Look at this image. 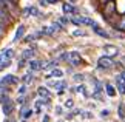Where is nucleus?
<instances>
[{
    "mask_svg": "<svg viewBox=\"0 0 125 122\" xmlns=\"http://www.w3.org/2000/svg\"><path fill=\"white\" fill-rule=\"evenodd\" d=\"M93 30H94L96 34H99V36H102V37H108V33H107V31H104L102 28L97 26V25H94V26H93Z\"/></svg>",
    "mask_w": 125,
    "mask_h": 122,
    "instance_id": "ddd939ff",
    "label": "nucleus"
},
{
    "mask_svg": "<svg viewBox=\"0 0 125 122\" xmlns=\"http://www.w3.org/2000/svg\"><path fill=\"white\" fill-rule=\"evenodd\" d=\"M79 20H80L82 25H90V26H94L96 25V23L91 20V19H88V17H79Z\"/></svg>",
    "mask_w": 125,
    "mask_h": 122,
    "instance_id": "dca6fc26",
    "label": "nucleus"
},
{
    "mask_svg": "<svg viewBox=\"0 0 125 122\" xmlns=\"http://www.w3.org/2000/svg\"><path fill=\"white\" fill-rule=\"evenodd\" d=\"M60 23H62V25H65V23H68V19L62 17V19H60Z\"/></svg>",
    "mask_w": 125,
    "mask_h": 122,
    "instance_id": "c756f323",
    "label": "nucleus"
},
{
    "mask_svg": "<svg viewBox=\"0 0 125 122\" xmlns=\"http://www.w3.org/2000/svg\"><path fill=\"white\" fill-rule=\"evenodd\" d=\"M97 65H99V68L107 70V68H111V67L114 65V62H113V59H111L110 56H102V57H99Z\"/></svg>",
    "mask_w": 125,
    "mask_h": 122,
    "instance_id": "7ed1b4c3",
    "label": "nucleus"
},
{
    "mask_svg": "<svg viewBox=\"0 0 125 122\" xmlns=\"http://www.w3.org/2000/svg\"><path fill=\"white\" fill-rule=\"evenodd\" d=\"M100 5H105V3H108V2H113V0H99Z\"/></svg>",
    "mask_w": 125,
    "mask_h": 122,
    "instance_id": "473e14b6",
    "label": "nucleus"
},
{
    "mask_svg": "<svg viewBox=\"0 0 125 122\" xmlns=\"http://www.w3.org/2000/svg\"><path fill=\"white\" fill-rule=\"evenodd\" d=\"M82 79H83V76H82V74H76V76H74V80H77V82H80Z\"/></svg>",
    "mask_w": 125,
    "mask_h": 122,
    "instance_id": "bb28decb",
    "label": "nucleus"
},
{
    "mask_svg": "<svg viewBox=\"0 0 125 122\" xmlns=\"http://www.w3.org/2000/svg\"><path fill=\"white\" fill-rule=\"evenodd\" d=\"M71 22H73L74 25H82V23H80V20H79V17H77V19H71Z\"/></svg>",
    "mask_w": 125,
    "mask_h": 122,
    "instance_id": "cd10ccee",
    "label": "nucleus"
},
{
    "mask_svg": "<svg viewBox=\"0 0 125 122\" xmlns=\"http://www.w3.org/2000/svg\"><path fill=\"white\" fill-rule=\"evenodd\" d=\"M73 36H76V37H77V36H85V31H82V30H76V31L73 33Z\"/></svg>",
    "mask_w": 125,
    "mask_h": 122,
    "instance_id": "393cba45",
    "label": "nucleus"
},
{
    "mask_svg": "<svg viewBox=\"0 0 125 122\" xmlns=\"http://www.w3.org/2000/svg\"><path fill=\"white\" fill-rule=\"evenodd\" d=\"M73 105H74V102L71 100V99H68V100L65 102V107H66V108H71V107H73Z\"/></svg>",
    "mask_w": 125,
    "mask_h": 122,
    "instance_id": "a878e982",
    "label": "nucleus"
},
{
    "mask_svg": "<svg viewBox=\"0 0 125 122\" xmlns=\"http://www.w3.org/2000/svg\"><path fill=\"white\" fill-rule=\"evenodd\" d=\"M32 39H34V37H32V36H28V37L25 39V42H31V40H32Z\"/></svg>",
    "mask_w": 125,
    "mask_h": 122,
    "instance_id": "72a5a7b5",
    "label": "nucleus"
},
{
    "mask_svg": "<svg viewBox=\"0 0 125 122\" xmlns=\"http://www.w3.org/2000/svg\"><path fill=\"white\" fill-rule=\"evenodd\" d=\"M43 122H50V118H48V116H45V118H43Z\"/></svg>",
    "mask_w": 125,
    "mask_h": 122,
    "instance_id": "c9c22d12",
    "label": "nucleus"
},
{
    "mask_svg": "<svg viewBox=\"0 0 125 122\" xmlns=\"http://www.w3.org/2000/svg\"><path fill=\"white\" fill-rule=\"evenodd\" d=\"M117 80H119V82H122V84H125V71L121 73V74L117 76Z\"/></svg>",
    "mask_w": 125,
    "mask_h": 122,
    "instance_id": "b1692460",
    "label": "nucleus"
},
{
    "mask_svg": "<svg viewBox=\"0 0 125 122\" xmlns=\"http://www.w3.org/2000/svg\"><path fill=\"white\" fill-rule=\"evenodd\" d=\"M19 79L16 76H12V74H8V76H5L3 79H2V84H8V85H12V84H17Z\"/></svg>",
    "mask_w": 125,
    "mask_h": 122,
    "instance_id": "39448f33",
    "label": "nucleus"
},
{
    "mask_svg": "<svg viewBox=\"0 0 125 122\" xmlns=\"http://www.w3.org/2000/svg\"><path fill=\"white\" fill-rule=\"evenodd\" d=\"M6 122H12V121H6Z\"/></svg>",
    "mask_w": 125,
    "mask_h": 122,
    "instance_id": "ea45409f",
    "label": "nucleus"
},
{
    "mask_svg": "<svg viewBox=\"0 0 125 122\" xmlns=\"http://www.w3.org/2000/svg\"><path fill=\"white\" fill-rule=\"evenodd\" d=\"M117 113H119V118H121V119H125V107L124 105H119Z\"/></svg>",
    "mask_w": 125,
    "mask_h": 122,
    "instance_id": "412c9836",
    "label": "nucleus"
},
{
    "mask_svg": "<svg viewBox=\"0 0 125 122\" xmlns=\"http://www.w3.org/2000/svg\"><path fill=\"white\" fill-rule=\"evenodd\" d=\"M32 56H34V51H32V50H25V51H23V54H22L23 59H31Z\"/></svg>",
    "mask_w": 125,
    "mask_h": 122,
    "instance_id": "6ab92c4d",
    "label": "nucleus"
},
{
    "mask_svg": "<svg viewBox=\"0 0 125 122\" xmlns=\"http://www.w3.org/2000/svg\"><path fill=\"white\" fill-rule=\"evenodd\" d=\"M104 51L107 53V56H116L119 53V48L114 46V45H105L104 46Z\"/></svg>",
    "mask_w": 125,
    "mask_h": 122,
    "instance_id": "20e7f679",
    "label": "nucleus"
},
{
    "mask_svg": "<svg viewBox=\"0 0 125 122\" xmlns=\"http://www.w3.org/2000/svg\"><path fill=\"white\" fill-rule=\"evenodd\" d=\"M25 91H26V87H25V85H23V87H22V88H20V90H19V93H20V94H23V93H25Z\"/></svg>",
    "mask_w": 125,
    "mask_h": 122,
    "instance_id": "2f4dec72",
    "label": "nucleus"
},
{
    "mask_svg": "<svg viewBox=\"0 0 125 122\" xmlns=\"http://www.w3.org/2000/svg\"><path fill=\"white\" fill-rule=\"evenodd\" d=\"M74 91H77V93H82L83 91V85H79V87H76V90Z\"/></svg>",
    "mask_w": 125,
    "mask_h": 122,
    "instance_id": "c85d7f7f",
    "label": "nucleus"
},
{
    "mask_svg": "<svg viewBox=\"0 0 125 122\" xmlns=\"http://www.w3.org/2000/svg\"><path fill=\"white\" fill-rule=\"evenodd\" d=\"M12 2H14V3H16V2H17V0H12Z\"/></svg>",
    "mask_w": 125,
    "mask_h": 122,
    "instance_id": "58836bf2",
    "label": "nucleus"
},
{
    "mask_svg": "<svg viewBox=\"0 0 125 122\" xmlns=\"http://www.w3.org/2000/svg\"><path fill=\"white\" fill-rule=\"evenodd\" d=\"M116 28L117 30H121V31H125V14L122 16V19L116 23Z\"/></svg>",
    "mask_w": 125,
    "mask_h": 122,
    "instance_id": "a211bd4d",
    "label": "nucleus"
},
{
    "mask_svg": "<svg viewBox=\"0 0 125 122\" xmlns=\"http://www.w3.org/2000/svg\"><path fill=\"white\" fill-rule=\"evenodd\" d=\"M100 116H102V118H107V116H108V110H104V111H102V114H100Z\"/></svg>",
    "mask_w": 125,
    "mask_h": 122,
    "instance_id": "7c9ffc66",
    "label": "nucleus"
},
{
    "mask_svg": "<svg viewBox=\"0 0 125 122\" xmlns=\"http://www.w3.org/2000/svg\"><path fill=\"white\" fill-rule=\"evenodd\" d=\"M23 34H25V26H23V25H20V26H19L17 28V31H16V36H14V40H20V39L23 37Z\"/></svg>",
    "mask_w": 125,
    "mask_h": 122,
    "instance_id": "0eeeda50",
    "label": "nucleus"
},
{
    "mask_svg": "<svg viewBox=\"0 0 125 122\" xmlns=\"http://www.w3.org/2000/svg\"><path fill=\"white\" fill-rule=\"evenodd\" d=\"M63 76V71L59 70V68H54V70L51 71V74H48L46 77H62Z\"/></svg>",
    "mask_w": 125,
    "mask_h": 122,
    "instance_id": "4468645a",
    "label": "nucleus"
},
{
    "mask_svg": "<svg viewBox=\"0 0 125 122\" xmlns=\"http://www.w3.org/2000/svg\"><path fill=\"white\" fill-rule=\"evenodd\" d=\"M62 9H63L65 14H73V12H76V8L73 6V5H70V3H63Z\"/></svg>",
    "mask_w": 125,
    "mask_h": 122,
    "instance_id": "6e6552de",
    "label": "nucleus"
},
{
    "mask_svg": "<svg viewBox=\"0 0 125 122\" xmlns=\"http://www.w3.org/2000/svg\"><path fill=\"white\" fill-rule=\"evenodd\" d=\"M37 93H39L40 97H46V99L50 97V91H48L45 87H39V88H37Z\"/></svg>",
    "mask_w": 125,
    "mask_h": 122,
    "instance_id": "9b49d317",
    "label": "nucleus"
},
{
    "mask_svg": "<svg viewBox=\"0 0 125 122\" xmlns=\"http://www.w3.org/2000/svg\"><path fill=\"white\" fill-rule=\"evenodd\" d=\"M52 33H54V28H52V26H50V28L45 26V28L42 30V34H52Z\"/></svg>",
    "mask_w": 125,
    "mask_h": 122,
    "instance_id": "4be33fe9",
    "label": "nucleus"
},
{
    "mask_svg": "<svg viewBox=\"0 0 125 122\" xmlns=\"http://www.w3.org/2000/svg\"><path fill=\"white\" fill-rule=\"evenodd\" d=\"M102 12H104L105 19H108V17H111V16H116L117 11H116V3H114V0H113V2H108V3L102 5Z\"/></svg>",
    "mask_w": 125,
    "mask_h": 122,
    "instance_id": "f03ea898",
    "label": "nucleus"
},
{
    "mask_svg": "<svg viewBox=\"0 0 125 122\" xmlns=\"http://www.w3.org/2000/svg\"><path fill=\"white\" fill-rule=\"evenodd\" d=\"M12 108H14V107H12V104H11V100H9V102H6V104H3V113L6 114V116H9V114H11Z\"/></svg>",
    "mask_w": 125,
    "mask_h": 122,
    "instance_id": "9d476101",
    "label": "nucleus"
},
{
    "mask_svg": "<svg viewBox=\"0 0 125 122\" xmlns=\"http://www.w3.org/2000/svg\"><path fill=\"white\" fill-rule=\"evenodd\" d=\"M23 14H25V16H28V14H31V16H39V9L36 6H28V8L23 9Z\"/></svg>",
    "mask_w": 125,
    "mask_h": 122,
    "instance_id": "423d86ee",
    "label": "nucleus"
},
{
    "mask_svg": "<svg viewBox=\"0 0 125 122\" xmlns=\"http://www.w3.org/2000/svg\"><path fill=\"white\" fill-rule=\"evenodd\" d=\"M121 65H124V67H125V56H124L122 59H121Z\"/></svg>",
    "mask_w": 125,
    "mask_h": 122,
    "instance_id": "f704fd0d",
    "label": "nucleus"
},
{
    "mask_svg": "<svg viewBox=\"0 0 125 122\" xmlns=\"http://www.w3.org/2000/svg\"><path fill=\"white\" fill-rule=\"evenodd\" d=\"M105 90H107V94L110 96V97H113V96H116V90H114V87L113 85H105Z\"/></svg>",
    "mask_w": 125,
    "mask_h": 122,
    "instance_id": "f3484780",
    "label": "nucleus"
},
{
    "mask_svg": "<svg viewBox=\"0 0 125 122\" xmlns=\"http://www.w3.org/2000/svg\"><path fill=\"white\" fill-rule=\"evenodd\" d=\"M23 82H25V84H31V82H32V74H31V73L26 74V76H23Z\"/></svg>",
    "mask_w": 125,
    "mask_h": 122,
    "instance_id": "5701e85b",
    "label": "nucleus"
},
{
    "mask_svg": "<svg viewBox=\"0 0 125 122\" xmlns=\"http://www.w3.org/2000/svg\"><path fill=\"white\" fill-rule=\"evenodd\" d=\"M54 88H57L59 94H62V93H63V88H66V82H65V80H62V82H56Z\"/></svg>",
    "mask_w": 125,
    "mask_h": 122,
    "instance_id": "f8f14e48",
    "label": "nucleus"
},
{
    "mask_svg": "<svg viewBox=\"0 0 125 122\" xmlns=\"http://www.w3.org/2000/svg\"><path fill=\"white\" fill-rule=\"evenodd\" d=\"M30 68H31L32 71L42 70V62H39V60H31V62H30Z\"/></svg>",
    "mask_w": 125,
    "mask_h": 122,
    "instance_id": "1a4fd4ad",
    "label": "nucleus"
},
{
    "mask_svg": "<svg viewBox=\"0 0 125 122\" xmlns=\"http://www.w3.org/2000/svg\"><path fill=\"white\" fill-rule=\"evenodd\" d=\"M2 36H3V33H0V39H2Z\"/></svg>",
    "mask_w": 125,
    "mask_h": 122,
    "instance_id": "4c0bfd02",
    "label": "nucleus"
},
{
    "mask_svg": "<svg viewBox=\"0 0 125 122\" xmlns=\"http://www.w3.org/2000/svg\"><path fill=\"white\" fill-rule=\"evenodd\" d=\"M20 114H22V118H30V116L32 114V111H31V108H28V107H23V108L20 110Z\"/></svg>",
    "mask_w": 125,
    "mask_h": 122,
    "instance_id": "2eb2a0df",
    "label": "nucleus"
},
{
    "mask_svg": "<svg viewBox=\"0 0 125 122\" xmlns=\"http://www.w3.org/2000/svg\"><path fill=\"white\" fill-rule=\"evenodd\" d=\"M62 59H65V60H68L73 67H77L82 63V57H80V54L77 51H71V53H66V54L62 56Z\"/></svg>",
    "mask_w": 125,
    "mask_h": 122,
    "instance_id": "f257e3e1",
    "label": "nucleus"
},
{
    "mask_svg": "<svg viewBox=\"0 0 125 122\" xmlns=\"http://www.w3.org/2000/svg\"><path fill=\"white\" fill-rule=\"evenodd\" d=\"M9 63H11V59H6V60H0V71L5 70V68L9 67Z\"/></svg>",
    "mask_w": 125,
    "mask_h": 122,
    "instance_id": "aec40b11",
    "label": "nucleus"
},
{
    "mask_svg": "<svg viewBox=\"0 0 125 122\" xmlns=\"http://www.w3.org/2000/svg\"><path fill=\"white\" fill-rule=\"evenodd\" d=\"M46 2H48V3H56L57 0H46Z\"/></svg>",
    "mask_w": 125,
    "mask_h": 122,
    "instance_id": "e433bc0d",
    "label": "nucleus"
}]
</instances>
